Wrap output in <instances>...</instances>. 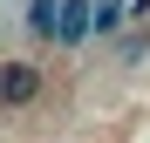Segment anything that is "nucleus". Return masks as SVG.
I'll use <instances>...</instances> for the list:
<instances>
[{
	"label": "nucleus",
	"mask_w": 150,
	"mask_h": 143,
	"mask_svg": "<svg viewBox=\"0 0 150 143\" xmlns=\"http://www.w3.org/2000/svg\"><path fill=\"white\" fill-rule=\"evenodd\" d=\"M41 89H48L41 61H28V55H7L0 61V109H34Z\"/></svg>",
	"instance_id": "f257e3e1"
},
{
	"label": "nucleus",
	"mask_w": 150,
	"mask_h": 143,
	"mask_svg": "<svg viewBox=\"0 0 150 143\" xmlns=\"http://www.w3.org/2000/svg\"><path fill=\"white\" fill-rule=\"evenodd\" d=\"M82 34H96V20H89V0H62V20H55V41L75 48Z\"/></svg>",
	"instance_id": "f03ea898"
},
{
	"label": "nucleus",
	"mask_w": 150,
	"mask_h": 143,
	"mask_svg": "<svg viewBox=\"0 0 150 143\" xmlns=\"http://www.w3.org/2000/svg\"><path fill=\"white\" fill-rule=\"evenodd\" d=\"M55 20H62V0H28V34L34 41H55Z\"/></svg>",
	"instance_id": "7ed1b4c3"
},
{
	"label": "nucleus",
	"mask_w": 150,
	"mask_h": 143,
	"mask_svg": "<svg viewBox=\"0 0 150 143\" xmlns=\"http://www.w3.org/2000/svg\"><path fill=\"white\" fill-rule=\"evenodd\" d=\"M89 20H96V34H116L130 14H123V0H89Z\"/></svg>",
	"instance_id": "20e7f679"
},
{
	"label": "nucleus",
	"mask_w": 150,
	"mask_h": 143,
	"mask_svg": "<svg viewBox=\"0 0 150 143\" xmlns=\"http://www.w3.org/2000/svg\"><path fill=\"white\" fill-rule=\"evenodd\" d=\"M123 14H130V20H150V0H123Z\"/></svg>",
	"instance_id": "39448f33"
}]
</instances>
